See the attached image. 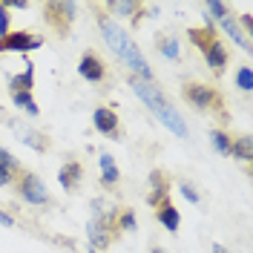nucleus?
Returning a JSON list of instances; mask_svg holds the SVG:
<instances>
[{"label":"nucleus","instance_id":"obj_4","mask_svg":"<svg viewBox=\"0 0 253 253\" xmlns=\"http://www.w3.org/2000/svg\"><path fill=\"white\" fill-rule=\"evenodd\" d=\"M181 98L187 101L190 107H196V110H202V112H210V115L219 121V129H224V126L230 124L227 101H224V95H221L219 86L202 84V81H187V84L181 86Z\"/></svg>","mask_w":253,"mask_h":253},{"label":"nucleus","instance_id":"obj_29","mask_svg":"<svg viewBox=\"0 0 253 253\" xmlns=\"http://www.w3.org/2000/svg\"><path fill=\"white\" fill-rule=\"evenodd\" d=\"M0 224H3V227H15L17 221H15V216H12L9 210H3V207H0Z\"/></svg>","mask_w":253,"mask_h":253},{"label":"nucleus","instance_id":"obj_3","mask_svg":"<svg viewBox=\"0 0 253 253\" xmlns=\"http://www.w3.org/2000/svg\"><path fill=\"white\" fill-rule=\"evenodd\" d=\"M187 38H190V43L202 52L207 69H210L216 78H221L224 69H227V61H230V52H227V43L219 38L216 26H213L210 20H207L205 26H190Z\"/></svg>","mask_w":253,"mask_h":253},{"label":"nucleus","instance_id":"obj_14","mask_svg":"<svg viewBox=\"0 0 253 253\" xmlns=\"http://www.w3.org/2000/svg\"><path fill=\"white\" fill-rule=\"evenodd\" d=\"M20 170H23V164H20L9 150H3V147H0V187H9Z\"/></svg>","mask_w":253,"mask_h":253},{"label":"nucleus","instance_id":"obj_21","mask_svg":"<svg viewBox=\"0 0 253 253\" xmlns=\"http://www.w3.org/2000/svg\"><path fill=\"white\" fill-rule=\"evenodd\" d=\"M12 95V104H15L17 110H23L26 115H41V107H38V101L32 98V92H9Z\"/></svg>","mask_w":253,"mask_h":253},{"label":"nucleus","instance_id":"obj_7","mask_svg":"<svg viewBox=\"0 0 253 253\" xmlns=\"http://www.w3.org/2000/svg\"><path fill=\"white\" fill-rule=\"evenodd\" d=\"M12 187H15L17 199H23V202H26V205H32V207H46V205H52V196H49V190L43 187V181L32 173V170H26V167L15 175Z\"/></svg>","mask_w":253,"mask_h":253},{"label":"nucleus","instance_id":"obj_31","mask_svg":"<svg viewBox=\"0 0 253 253\" xmlns=\"http://www.w3.org/2000/svg\"><path fill=\"white\" fill-rule=\"evenodd\" d=\"M150 253H164V251H161V248H156V245H153V248H150Z\"/></svg>","mask_w":253,"mask_h":253},{"label":"nucleus","instance_id":"obj_27","mask_svg":"<svg viewBox=\"0 0 253 253\" xmlns=\"http://www.w3.org/2000/svg\"><path fill=\"white\" fill-rule=\"evenodd\" d=\"M12 32V15H9V6L0 0V38Z\"/></svg>","mask_w":253,"mask_h":253},{"label":"nucleus","instance_id":"obj_2","mask_svg":"<svg viewBox=\"0 0 253 253\" xmlns=\"http://www.w3.org/2000/svg\"><path fill=\"white\" fill-rule=\"evenodd\" d=\"M126 84L132 86V92L138 95L144 104L153 110V115H156L158 121L167 126L173 135H178V138H187V124H184L181 112L175 110L170 101H167L164 89H158L156 81H141V78H135V75H129V78H126Z\"/></svg>","mask_w":253,"mask_h":253},{"label":"nucleus","instance_id":"obj_28","mask_svg":"<svg viewBox=\"0 0 253 253\" xmlns=\"http://www.w3.org/2000/svg\"><path fill=\"white\" fill-rule=\"evenodd\" d=\"M207 12L213 17H219V20H224V17L230 15V9H227L224 3H219V0H210V3H207Z\"/></svg>","mask_w":253,"mask_h":253},{"label":"nucleus","instance_id":"obj_32","mask_svg":"<svg viewBox=\"0 0 253 253\" xmlns=\"http://www.w3.org/2000/svg\"><path fill=\"white\" fill-rule=\"evenodd\" d=\"M86 253H98V251H86Z\"/></svg>","mask_w":253,"mask_h":253},{"label":"nucleus","instance_id":"obj_20","mask_svg":"<svg viewBox=\"0 0 253 253\" xmlns=\"http://www.w3.org/2000/svg\"><path fill=\"white\" fill-rule=\"evenodd\" d=\"M20 138H23V144H26V147L38 150V153H46L49 147H52V138H49L46 132H38V129H26Z\"/></svg>","mask_w":253,"mask_h":253},{"label":"nucleus","instance_id":"obj_8","mask_svg":"<svg viewBox=\"0 0 253 253\" xmlns=\"http://www.w3.org/2000/svg\"><path fill=\"white\" fill-rule=\"evenodd\" d=\"M78 75L92 86H104L110 81V63L104 61V55L98 49H84L78 61Z\"/></svg>","mask_w":253,"mask_h":253},{"label":"nucleus","instance_id":"obj_30","mask_svg":"<svg viewBox=\"0 0 253 253\" xmlns=\"http://www.w3.org/2000/svg\"><path fill=\"white\" fill-rule=\"evenodd\" d=\"M210 251H213V253H230L224 245H219V242H213V245H210Z\"/></svg>","mask_w":253,"mask_h":253},{"label":"nucleus","instance_id":"obj_19","mask_svg":"<svg viewBox=\"0 0 253 253\" xmlns=\"http://www.w3.org/2000/svg\"><path fill=\"white\" fill-rule=\"evenodd\" d=\"M230 156L251 164L253 161V138L251 135H233V144H230Z\"/></svg>","mask_w":253,"mask_h":253},{"label":"nucleus","instance_id":"obj_10","mask_svg":"<svg viewBox=\"0 0 253 253\" xmlns=\"http://www.w3.org/2000/svg\"><path fill=\"white\" fill-rule=\"evenodd\" d=\"M107 15L115 20V17H129V26L132 29H138L141 26V17H144V12H147V6L144 3H132V0H112V3H98Z\"/></svg>","mask_w":253,"mask_h":253},{"label":"nucleus","instance_id":"obj_26","mask_svg":"<svg viewBox=\"0 0 253 253\" xmlns=\"http://www.w3.org/2000/svg\"><path fill=\"white\" fill-rule=\"evenodd\" d=\"M178 190H181V196L187 199L190 205H199V202H202V196H199V190L193 187L190 181H178Z\"/></svg>","mask_w":253,"mask_h":253},{"label":"nucleus","instance_id":"obj_15","mask_svg":"<svg viewBox=\"0 0 253 253\" xmlns=\"http://www.w3.org/2000/svg\"><path fill=\"white\" fill-rule=\"evenodd\" d=\"M156 210V219H158V224H164L170 233H175L178 230V224H181V213L175 210V205L167 199V202H161L158 207H153Z\"/></svg>","mask_w":253,"mask_h":253},{"label":"nucleus","instance_id":"obj_16","mask_svg":"<svg viewBox=\"0 0 253 253\" xmlns=\"http://www.w3.org/2000/svg\"><path fill=\"white\" fill-rule=\"evenodd\" d=\"M118 181H121V173H118V167H115V161L112 156H101V187L104 190H115L118 187Z\"/></svg>","mask_w":253,"mask_h":253},{"label":"nucleus","instance_id":"obj_24","mask_svg":"<svg viewBox=\"0 0 253 253\" xmlns=\"http://www.w3.org/2000/svg\"><path fill=\"white\" fill-rule=\"evenodd\" d=\"M156 49L164 55V58H170V61H178V41L170 38V35H164V38H158Z\"/></svg>","mask_w":253,"mask_h":253},{"label":"nucleus","instance_id":"obj_1","mask_svg":"<svg viewBox=\"0 0 253 253\" xmlns=\"http://www.w3.org/2000/svg\"><path fill=\"white\" fill-rule=\"evenodd\" d=\"M89 9L95 12V17H98V29H101V35H104V41L110 43V49L121 58V61L132 69V75L141 81H153V69H150V63H147V58L141 55V49L132 43V38L126 35L121 26H118V20H112L98 3H89Z\"/></svg>","mask_w":253,"mask_h":253},{"label":"nucleus","instance_id":"obj_13","mask_svg":"<svg viewBox=\"0 0 253 253\" xmlns=\"http://www.w3.org/2000/svg\"><path fill=\"white\" fill-rule=\"evenodd\" d=\"M170 187H173L170 173H164V170H153V173H150V193H147V205L158 207L161 202H167V199H170Z\"/></svg>","mask_w":253,"mask_h":253},{"label":"nucleus","instance_id":"obj_23","mask_svg":"<svg viewBox=\"0 0 253 253\" xmlns=\"http://www.w3.org/2000/svg\"><path fill=\"white\" fill-rule=\"evenodd\" d=\"M115 224H118L121 233H132V230H135V210H132V207H118Z\"/></svg>","mask_w":253,"mask_h":253},{"label":"nucleus","instance_id":"obj_12","mask_svg":"<svg viewBox=\"0 0 253 253\" xmlns=\"http://www.w3.org/2000/svg\"><path fill=\"white\" fill-rule=\"evenodd\" d=\"M58 181H61L63 193H78L81 184H84V164H81L78 158L63 161L61 170H58Z\"/></svg>","mask_w":253,"mask_h":253},{"label":"nucleus","instance_id":"obj_18","mask_svg":"<svg viewBox=\"0 0 253 253\" xmlns=\"http://www.w3.org/2000/svg\"><path fill=\"white\" fill-rule=\"evenodd\" d=\"M221 29L227 32V35L233 38V43H239V46L245 49V52H251V49H253V46H251V38L242 32V26H239V20H236L233 15H227L224 20H221Z\"/></svg>","mask_w":253,"mask_h":253},{"label":"nucleus","instance_id":"obj_25","mask_svg":"<svg viewBox=\"0 0 253 253\" xmlns=\"http://www.w3.org/2000/svg\"><path fill=\"white\" fill-rule=\"evenodd\" d=\"M236 86L248 95L253 89V75H251V66H239L236 69Z\"/></svg>","mask_w":253,"mask_h":253},{"label":"nucleus","instance_id":"obj_17","mask_svg":"<svg viewBox=\"0 0 253 253\" xmlns=\"http://www.w3.org/2000/svg\"><path fill=\"white\" fill-rule=\"evenodd\" d=\"M32 86H35V63L26 61V69L9 78V92H32Z\"/></svg>","mask_w":253,"mask_h":253},{"label":"nucleus","instance_id":"obj_5","mask_svg":"<svg viewBox=\"0 0 253 253\" xmlns=\"http://www.w3.org/2000/svg\"><path fill=\"white\" fill-rule=\"evenodd\" d=\"M41 15H43V23L52 29V35L58 41H66L72 35V26H75V3L46 0V3H41Z\"/></svg>","mask_w":253,"mask_h":253},{"label":"nucleus","instance_id":"obj_11","mask_svg":"<svg viewBox=\"0 0 253 253\" xmlns=\"http://www.w3.org/2000/svg\"><path fill=\"white\" fill-rule=\"evenodd\" d=\"M92 124H95V129H98L101 135H107V138H112V141H118L121 132H124V126H121V121H118L115 107H95Z\"/></svg>","mask_w":253,"mask_h":253},{"label":"nucleus","instance_id":"obj_6","mask_svg":"<svg viewBox=\"0 0 253 253\" xmlns=\"http://www.w3.org/2000/svg\"><path fill=\"white\" fill-rule=\"evenodd\" d=\"M115 213H118V207H110L107 213H101V216H95L89 224H86V239H89V251H107L110 245H115L118 239H121V230H118V224H115Z\"/></svg>","mask_w":253,"mask_h":253},{"label":"nucleus","instance_id":"obj_9","mask_svg":"<svg viewBox=\"0 0 253 253\" xmlns=\"http://www.w3.org/2000/svg\"><path fill=\"white\" fill-rule=\"evenodd\" d=\"M43 46V35H38V32H9V35H3L0 38V52H20V55H26V52H35V49Z\"/></svg>","mask_w":253,"mask_h":253},{"label":"nucleus","instance_id":"obj_22","mask_svg":"<svg viewBox=\"0 0 253 253\" xmlns=\"http://www.w3.org/2000/svg\"><path fill=\"white\" fill-rule=\"evenodd\" d=\"M210 141H213V147H216V153H221V156H230V144H233V135L227 132V129H210Z\"/></svg>","mask_w":253,"mask_h":253}]
</instances>
